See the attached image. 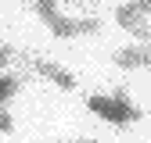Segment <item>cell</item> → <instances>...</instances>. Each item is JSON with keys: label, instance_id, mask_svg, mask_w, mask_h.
Here are the masks:
<instances>
[{"label": "cell", "instance_id": "obj_1", "mask_svg": "<svg viewBox=\"0 0 151 143\" xmlns=\"http://www.w3.org/2000/svg\"><path fill=\"white\" fill-rule=\"evenodd\" d=\"M86 107L101 122H108V125H133V122L144 118V111L129 100L126 89H115V93H93V97H86Z\"/></svg>", "mask_w": 151, "mask_h": 143}, {"label": "cell", "instance_id": "obj_6", "mask_svg": "<svg viewBox=\"0 0 151 143\" xmlns=\"http://www.w3.org/2000/svg\"><path fill=\"white\" fill-rule=\"evenodd\" d=\"M25 79L22 75H11V72H0V107H4L7 100H14L18 93H22Z\"/></svg>", "mask_w": 151, "mask_h": 143}, {"label": "cell", "instance_id": "obj_4", "mask_svg": "<svg viewBox=\"0 0 151 143\" xmlns=\"http://www.w3.org/2000/svg\"><path fill=\"white\" fill-rule=\"evenodd\" d=\"M115 22H119V29L133 32L137 40H147V32H151V25H147V14H140L133 4H119V7H115Z\"/></svg>", "mask_w": 151, "mask_h": 143}, {"label": "cell", "instance_id": "obj_5", "mask_svg": "<svg viewBox=\"0 0 151 143\" xmlns=\"http://www.w3.org/2000/svg\"><path fill=\"white\" fill-rule=\"evenodd\" d=\"M115 61L122 72H137V68H151V47L147 43H133V47H122L115 50Z\"/></svg>", "mask_w": 151, "mask_h": 143}, {"label": "cell", "instance_id": "obj_7", "mask_svg": "<svg viewBox=\"0 0 151 143\" xmlns=\"http://www.w3.org/2000/svg\"><path fill=\"white\" fill-rule=\"evenodd\" d=\"M25 4L40 14L43 22H47V18H54V14H61V11H58V0H25Z\"/></svg>", "mask_w": 151, "mask_h": 143}, {"label": "cell", "instance_id": "obj_9", "mask_svg": "<svg viewBox=\"0 0 151 143\" xmlns=\"http://www.w3.org/2000/svg\"><path fill=\"white\" fill-rule=\"evenodd\" d=\"M14 129V118H11V111H4L0 107V132H11Z\"/></svg>", "mask_w": 151, "mask_h": 143}, {"label": "cell", "instance_id": "obj_10", "mask_svg": "<svg viewBox=\"0 0 151 143\" xmlns=\"http://www.w3.org/2000/svg\"><path fill=\"white\" fill-rule=\"evenodd\" d=\"M129 4H133L140 14H151V0H129Z\"/></svg>", "mask_w": 151, "mask_h": 143}, {"label": "cell", "instance_id": "obj_2", "mask_svg": "<svg viewBox=\"0 0 151 143\" xmlns=\"http://www.w3.org/2000/svg\"><path fill=\"white\" fill-rule=\"evenodd\" d=\"M47 29L50 36H58V40H76V36H93L101 29L97 18H65V14H54L47 18Z\"/></svg>", "mask_w": 151, "mask_h": 143}, {"label": "cell", "instance_id": "obj_3", "mask_svg": "<svg viewBox=\"0 0 151 143\" xmlns=\"http://www.w3.org/2000/svg\"><path fill=\"white\" fill-rule=\"evenodd\" d=\"M29 64H32V72H36V75H43L47 82H54L58 89H65V93H72V89L79 86V82H76V75H72L68 68H61V64H54V61H43V57H32Z\"/></svg>", "mask_w": 151, "mask_h": 143}, {"label": "cell", "instance_id": "obj_8", "mask_svg": "<svg viewBox=\"0 0 151 143\" xmlns=\"http://www.w3.org/2000/svg\"><path fill=\"white\" fill-rule=\"evenodd\" d=\"M11 61H14V50H11L7 43H0V72H4V68H7Z\"/></svg>", "mask_w": 151, "mask_h": 143}, {"label": "cell", "instance_id": "obj_11", "mask_svg": "<svg viewBox=\"0 0 151 143\" xmlns=\"http://www.w3.org/2000/svg\"><path fill=\"white\" fill-rule=\"evenodd\" d=\"M50 143H97V139H50Z\"/></svg>", "mask_w": 151, "mask_h": 143}]
</instances>
